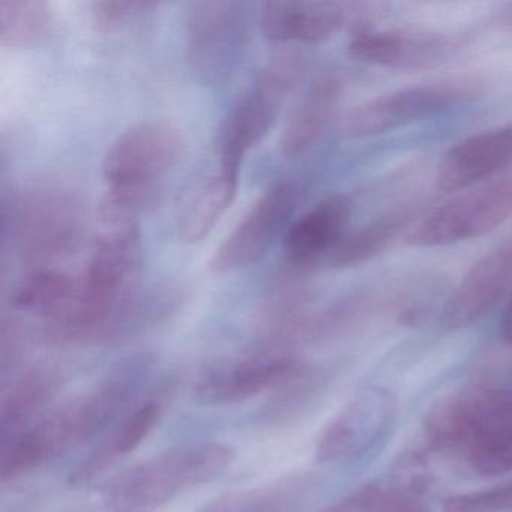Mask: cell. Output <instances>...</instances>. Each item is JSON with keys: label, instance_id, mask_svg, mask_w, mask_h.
I'll use <instances>...</instances> for the list:
<instances>
[{"label": "cell", "instance_id": "1", "mask_svg": "<svg viewBox=\"0 0 512 512\" xmlns=\"http://www.w3.org/2000/svg\"><path fill=\"white\" fill-rule=\"evenodd\" d=\"M149 367L146 359L121 365L31 427L0 440V482L19 481L97 436L133 400Z\"/></svg>", "mask_w": 512, "mask_h": 512}, {"label": "cell", "instance_id": "2", "mask_svg": "<svg viewBox=\"0 0 512 512\" xmlns=\"http://www.w3.org/2000/svg\"><path fill=\"white\" fill-rule=\"evenodd\" d=\"M235 460L230 446L217 442L178 446L113 478L101 493L103 512H157L197 485L214 481Z\"/></svg>", "mask_w": 512, "mask_h": 512}, {"label": "cell", "instance_id": "3", "mask_svg": "<svg viewBox=\"0 0 512 512\" xmlns=\"http://www.w3.org/2000/svg\"><path fill=\"white\" fill-rule=\"evenodd\" d=\"M181 152L178 131L163 122H142L121 134L107 149L103 175L109 190L154 206L161 182Z\"/></svg>", "mask_w": 512, "mask_h": 512}, {"label": "cell", "instance_id": "4", "mask_svg": "<svg viewBox=\"0 0 512 512\" xmlns=\"http://www.w3.org/2000/svg\"><path fill=\"white\" fill-rule=\"evenodd\" d=\"M482 95L475 79H449L409 86L359 104L347 113L344 136L352 139L379 136L466 106Z\"/></svg>", "mask_w": 512, "mask_h": 512}, {"label": "cell", "instance_id": "5", "mask_svg": "<svg viewBox=\"0 0 512 512\" xmlns=\"http://www.w3.org/2000/svg\"><path fill=\"white\" fill-rule=\"evenodd\" d=\"M512 218V173L458 194L419 218L404 239L412 247H446L481 238Z\"/></svg>", "mask_w": 512, "mask_h": 512}, {"label": "cell", "instance_id": "6", "mask_svg": "<svg viewBox=\"0 0 512 512\" xmlns=\"http://www.w3.org/2000/svg\"><path fill=\"white\" fill-rule=\"evenodd\" d=\"M247 14L235 0L193 2L187 13V58L203 85L226 82L247 43Z\"/></svg>", "mask_w": 512, "mask_h": 512}, {"label": "cell", "instance_id": "7", "mask_svg": "<svg viewBox=\"0 0 512 512\" xmlns=\"http://www.w3.org/2000/svg\"><path fill=\"white\" fill-rule=\"evenodd\" d=\"M398 401L389 389L367 386L332 418L320 434L316 458L320 463H347L376 448L397 419Z\"/></svg>", "mask_w": 512, "mask_h": 512}, {"label": "cell", "instance_id": "8", "mask_svg": "<svg viewBox=\"0 0 512 512\" xmlns=\"http://www.w3.org/2000/svg\"><path fill=\"white\" fill-rule=\"evenodd\" d=\"M299 199L301 190L295 182H275L215 251L212 271L229 274L262 259L289 223Z\"/></svg>", "mask_w": 512, "mask_h": 512}, {"label": "cell", "instance_id": "9", "mask_svg": "<svg viewBox=\"0 0 512 512\" xmlns=\"http://www.w3.org/2000/svg\"><path fill=\"white\" fill-rule=\"evenodd\" d=\"M80 208L71 194L37 188L17 200L14 230L23 254L31 259H52L68 253L80 235Z\"/></svg>", "mask_w": 512, "mask_h": 512}, {"label": "cell", "instance_id": "10", "mask_svg": "<svg viewBox=\"0 0 512 512\" xmlns=\"http://www.w3.org/2000/svg\"><path fill=\"white\" fill-rule=\"evenodd\" d=\"M463 40L424 29L356 31L347 46L349 56L362 64L386 70H431L448 62Z\"/></svg>", "mask_w": 512, "mask_h": 512}, {"label": "cell", "instance_id": "11", "mask_svg": "<svg viewBox=\"0 0 512 512\" xmlns=\"http://www.w3.org/2000/svg\"><path fill=\"white\" fill-rule=\"evenodd\" d=\"M301 367L292 353L266 349L209 371L194 386V397L208 406L242 403L269 389L280 388Z\"/></svg>", "mask_w": 512, "mask_h": 512}, {"label": "cell", "instance_id": "12", "mask_svg": "<svg viewBox=\"0 0 512 512\" xmlns=\"http://www.w3.org/2000/svg\"><path fill=\"white\" fill-rule=\"evenodd\" d=\"M364 8L341 2H266L260 26L263 34L277 43H323L347 23L364 22L371 16Z\"/></svg>", "mask_w": 512, "mask_h": 512}, {"label": "cell", "instance_id": "13", "mask_svg": "<svg viewBox=\"0 0 512 512\" xmlns=\"http://www.w3.org/2000/svg\"><path fill=\"white\" fill-rule=\"evenodd\" d=\"M512 286V236L476 260L442 311L446 331H460L481 319Z\"/></svg>", "mask_w": 512, "mask_h": 512}, {"label": "cell", "instance_id": "14", "mask_svg": "<svg viewBox=\"0 0 512 512\" xmlns=\"http://www.w3.org/2000/svg\"><path fill=\"white\" fill-rule=\"evenodd\" d=\"M350 217L352 202L346 196H332L293 221L283 242L287 265L307 271L331 259L349 233Z\"/></svg>", "mask_w": 512, "mask_h": 512}, {"label": "cell", "instance_id": "15", "mask_svg": "<svg viewBox=\"0 0 512 512\" xmlns=\"http://www.w3.org/2000/svg\"><path fill=\"white\" fill-rule=\"evenodd\" d=\"M512 166V122L467 137L449 149L437 170V187L466 190Z\"/></svg>", "mask_w": 512, "mask_h": 512}, {"label": "cell", "instance_id": "16", "mask_svg": "<svg viewBox=\"0 0 512 512\" xmlns=\"http://www.w3.org/2000/svg\"><path fill=\"white\" fill-rule=\"evenodd\" d=\"M284 100L286 98L260 80L239 98L221 125L220 166L241 170L245 154L269 133Z\"/></svg>", "mask_w": 512, "mask_h": 512}, {"label": "cell", "instance_id": "17", "mask_svg": "<svg viewBox=\"0 0 512 512\" xmlns=\"http://www.w3.org/2000/svg\"><path fill=\"white\" fill-rule=\"evenodd\" d=\"M344 85L335 73L314 80L284 125L280 148L284 157L298 158L313 151L337 118Z\"/></svg>", "mask_w": 512, "mask_h": 512}, {"label": "cell", "instance_id": "18", "mask_svg": "<svg viewBox=\"0 0 512 512\" xmlns=\"http://www.w3.org/2000/svg\"><path fill=\"white\" fill-rule=\"evenodd\" d=\"M163 415V401L148 400L128 415L82 463L70 473L71 487H82L100 478L119 460L139 448Z\"/></svg>", "mask_w": 512, "mask_h": 512}, {"label": "cell", "instance_id": "19", "mask_svg": "<svg viewBox=\"0 0 512 512\" xmlns=\"http://www.w3.org/2000/svg\"><path fill=\"white\" fill-rule=\"evenodd\" d=\"M79 280L55 269H38L26 275L11 292V307L40 317L44 331L61 325L76 307Z\"/></svg>", "mask_w": 512, "mask_h": 512}, {"label": "cell", "instance_id": "20", "mask_svg": "<svg viewBox=\"0 0 512 512\" xmlns=\"http://www.w3.org/2000/svg\"><path fill=\"white\" fill-rule=\"evenodd\" d=\"M241 170L220 166L218 172L193 188L179 208L176 224L185 242H199L211 233L232 206Z\"/></svg>", "mask_w": 512, "mask_h": 512}, {"label": "cell", "instance_id": "21", "mask_svg": "<svg viewBox=\"0 0 512 512\" xmlns=\"http://www.w3.org/2000/svg\"><path fill=\"white\" fill-rule=\"evenodd\" d=\"M314 487L311 476H286L262 487L218 497L197 512H302Z\"/></svg>", "mask_w": 512, "mask_h": 512}, {"label": "cell", "instance_id": "22", "mask_svg": "<svg viewBox=\"0 0 512 512\" xmlns=\"http://www.w3.org/2000/svg\"><path fill=\"white\" fill-rule=\"evenodd\" d=\"M415 215L412 206H400L368 221L355 232L347 233L329 262L335 268H353L376 259L394 244L401 233L409 232L415 224Z\"/></svg>", "mask_w": 512, "mask_h": 512}, {"label": "cell", "instance_id": "23", "mask_svg": "<svg viewBox=\"0 0 512 512\" xmlns=\"http://www.w3.org/2000/svg\"><path fill=\"white\" fill-rule=\"evenodd\" d=\"M55 392L56 377L49 371H29L20 377L0 403V440L37 422Z\"/></svg>", "mask_w": 512, "mask_h": 512}, {"label": "cell", "instance_id": "24", "mask_svg": "<svg viewBox=\"0 0 512 512\" xmlns=\"http://www.w3.org/2000/svg\"><path fill=\"white\" fill-rule=\"evenodd\" d=\"M475 427V392L448 395L424 419V436L436 451H464Z\"/></svg>", "mask_w": 512, "mask_h": 512}, {"label": "cell", "instance_id": "25", "mask_svg": "<svg viewBox=\"0 0 512 512\" xmlns=\"http://www.w3.org/2000/svg\"><path fill=\"white\" fill-rule=\"evenodd\" d=\"M52 29V11L44 0H0V43L26 49L37 46Z\"/></svg>", "mask_w": 512, "mask_h": 512}, {"label": "cell", "instance_id": "26", "mask_svg": "<svg viewBox=\"0 0 512 512\" xmlns=\"http://www.w3.org/2000/svg\"><path fill=\"white\" fill-rule=\"evenodd\" d=\"M325 388V373L302 365L275 391L277 394L266 407L263 416L272 424H287L299 415H304L319 400Z\"/></svg>", "mask_w": 512, "mask_h": 512}, {"label": "cell", "instance_id": "27", "mask_svg": "<svg viewBox=\"0 0 512 512\" xmlns=\"http://www.w3.org/2000/svg\"><path fill=\"white\" fill-rule=\"evenodd\" d=\"M157 5L151 2H94L91 4L92 23L101 34H119L151 13Z\"/></svg>", "mask_w": 512, "mask_h": 512}, {"label": "cell", "instance_id": "28", "mask_svg": "<svg viewBox=\"0 0 512 512\" xmlns=\"http://www.w3.org/2000/svg\"><path fill=\"white\" fill-rule=\"evenodd\" d=\"M512 509V482L449 497L443 512H508Z\"/></svg>", "mask_w": 512, "mask_h": 512}, {"label": "cell", "instance_id": "29", "mask_svg": "<svg viewBox=\"0 0 512 512\" xmlns=\"http://www.w3.org/2000/svg\"><path fill=\"white\" fill-rule=\"evenodd\" d=\"M383 496V488L368 485L338 500L323 512H382Z\"/></svg>", "mask_w": 512, "mask_h": 512}, {"label": "cell", "instance_id": "30", "mask_svg": "<svg viewBox=\"0 0 512 512\" xmlns=\"http://www.w3.org/2000/svg\"><path fill=\"white\" fill-rule=\"evenodd\" d=\"M382 512H431L415 494L406 490H385Z\"/></svg>", "mask_w": 512, "mask_h": 512}, {"label": "cell", "instance_id": "31", "mask_svg": "<svg viewBox=\"0 0 512 512\" xmlns=\"http://www.w3.org/2000/svg\"><path fill=\"white\" fill-rule=\"evenodd\" d=\"M493 23L497 26V29H502V31L512 34V4L502 8L500 13L494 16Z\"/></svg>", "mask_w": 512, "mask_h": 512}, {"label": "cell", "instance_id": "32", "mask_svg": "<svg viewBox=\"0 0 512 512\" xmlns=\"http://www.w3.org/2000/svg\"><path fill=\"white\" fill-rule=\"evenodd\" d=\"M502 335L508 343L512 344V295L508 304H506L505 311H503Z\"/></svg>", "mask_w": 512, "mask_h": 512}]
</instances>
